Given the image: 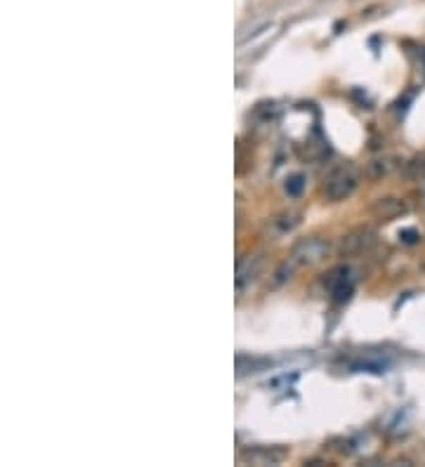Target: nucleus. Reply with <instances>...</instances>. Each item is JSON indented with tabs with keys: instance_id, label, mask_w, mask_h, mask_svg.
Masks as SVG:
<instances>
[{
	"instance_id": "obj_1",
	"label": "nucleus",
	"mask_w": 425,
	"mask_h": 467,
	"mask_svg": "<svg viewBox=\"0 0 425 467\" xmlns=\"http://www.w3.org/2000/svg\"><path fill=\"white\" fill-rule=\"evenodd\" d=\"M359 184V172L354 165L343 163L336 165L324 180V196L329 201H345L347 196L354 194Z\"/></svg>"
},
{
	"instance_id": "obj_2",
	"label": "nucleus",
	"mask_w": 425,
	"mask_h": 467,
	"mask_svg": "<svg viewBox=\"0 0 425 467\" xmlns=\"http://www.w3.org/2000/svg\"><path fill=\"white\" fill-rule=\"evenodd\" d=\"M329 250H331L329 241L312 236V239H302V241H298V244L293 246L291 259L296 264H314V262H321V259L329 255Z\"/></svg>"
},
{
	"instance_id": "obj_3",
	"label": "nucleus",
	"mask_w": 425,
	"mask_h": 467,
	"mask_svg": "<svg viewBox=\"0 0 425 467\" xmlns=\"http://www.w3.org/2000/svg\"><path fill=\"white\" fill-rule=\"evenodd\" d=\"M376 232L371 227H357L350 234L343 236L341 241V253L343 255H361V253L371 250L376 246Z\"/></svg>"
},
{
	"instance_id": "obj_4",
	"label": "nucleus",
	"mask_w": 425,
	"mask_h": 467,
	"mask_svg": "<svg viewBox=\"0 0 425 467\" xmlns=\"http://www.w3.org/2000/svg\"><path fill=\"white\" fill-rule=\"evenodd\" d=\"M331 295L338 304L347 302L352 297V279H350V269L347 267H338L331 274Z\"/></svg>"
},
{
	"instance_id": "obj_5",
	"label": "nucleus",
	"mask_w": 425,
	"mask_h": 467,
	"mask_svg": "<svg viewBox=\"0 0 425 467\" xmlns=\"http://www.w3.org/2000/svg\"><path fill=\"white\" fill-rule=\"evenodd\" d=\"M284 458V448H251V451L244 453V460L251 465H279Z\"/></svg>"
},
{
	"instance_id": "obj_6",
	"label": "nucleus",
	"mask_w": 425,
	"mask_h": 467,
	"mask_svg": "<svg viewBox=\"0 0 425 467\" xmlns=\"http://www.w3.org/2000/svg\"><path fill=\"white\" fill-rule=\"evenodd\" d=\"M260 267H262L260 257H244V259H241L239 267H237V288H239V291H244L246 286L255 281V276H257V272H260Z\"/></svg>"
},
{
	"instance_id": "obj_7",
	"label": "nucleus",
	"mask_w": 425,
	"mask_h": 467,
	"mask_svg": "<svg viewBox=\"0 0 425 467\" xmlns=\"http://www.w3.org/2000/svg\"><path fill=\"white\" fill-rule=\"evenodd\" d=\"M406 210V205L401 203L399 199H381L371 205V212L378 217V220H392V217L401 215Z\"/></svg>"
},
{
	"instance_id": "obj_8",
	"label": "nucleus",
	"mask_w": 425,
	"mask_h": 467,
	"mask_svg": "<svg viewBox=\"0 0 425 467\" xmlns=\"http://www.w3.org/2000/svg\"><path fill=\"white\" fill-rule=\"evenodd\" d=\"M298 222H300L298 212H281L279 217H274V229H277L279 234H289Z\"/></svg>"
},
{
	"instance_id": "obj_9",
	"label": "nucleus",
	"mask_w": 425,
	"mask_h": 467,
	"mask_svg": "<svg viewBox=\"0 0 425 467\" xmlns=\"http://www.w3.org/2000/svg\"><path fill=\"white\" fill-rule=\"evenodd\" d=\"M390 170H392V161H390V158H378V161H371V163H369V175L373 177V180L388 175Z\"/></svg>"
},
{
	"instance_id": "obj_10",
	"label": "nucleus",
	"mask_w": 425,
	"mask_h": 467,
	"mask_svg": "<svg viewBox=\"0 0 425 467\" xmlns=\"http://www.w3.org/2000/svg\"><path fill=\"white\" fill-rule=\"evenodd\" d=\"M293 259L291 262H281L279 267H277V272H274V279H272V286L277 288V286H284L286 281H291V274H293Z\"/></svg>"
},
{
	"instance_id": "obj_11",
	"label": "nucleus",
	"mask_w": 425,
	"mask_h": 467,
	"mask_svg": "<svg viewBox=\"0 0 425 467\" xmlns=\"http://www.w3.org/2000/svg\"><path fill=\"white\" fill-rule=\"evenodd\" d=\"M404 172H406V177H409V180H423V177H425V158L409 161Z\"/></svg>"
},
{
	"instance_id": "obj_12",
	"label": "nucleus",
	"mask_w": 425,
	"mask_h": 467,
	"mask_svg": "<svg viewBox=\"0 0 425 467\" xmlns=\"http://www.w3.org/2000/svg\"><path fill=\"white\" fill-rule=\"evenodd\" d=\"M302 189H305V175H293V177L286 180V194L293 196V199H296V196H300Z\"/></svg>"
},
{
	"instance_id": "obj_13",
	"label": "nucleus",
	"mask_w": 425,
	"mask_h": 467,
	"mask_svg": "<svg viewBox=\"0 0 425 467\" xmlns=\"http://www.w3.org/2000/svg\"><path fill=\"white\" fill-rule=\"evenodd\" d=\"M399 239L404 241V244L413 246V244H416L418 239H421V236H418V232H416V229H401V232H399Z\"/></svg>"
}]
</instances>
